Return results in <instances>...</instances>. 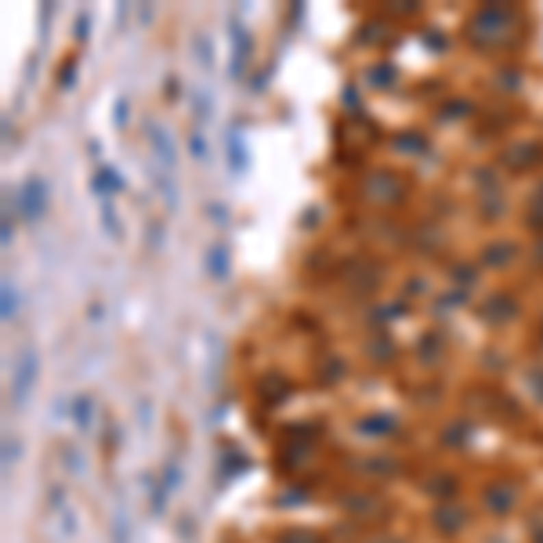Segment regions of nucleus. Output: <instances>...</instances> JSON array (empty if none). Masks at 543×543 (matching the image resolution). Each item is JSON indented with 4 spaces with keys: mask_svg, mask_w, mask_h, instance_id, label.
Segmentation results:
<instances>
[{
    "mask_svg": "<svg viewBox=\"0 0 543 543\" xmlns=\"http://www.w3.org/2000/svg\"><path fill=\"white\" fill-rule=\"evenodd\" d=\"M33 377H36V355L33 351H22V359L15 366V391H11V402H15V406H22V402L29 399Z\"/></svg>",
    "mask_w": 543,
    "mask_h": 543,
    "instance_id": "f257e3e1",
    "label": "nucleus"
},
{
    "mask_svg": "<svg viewBox=\"0 0 543 543\" xmlns=\"http://www.w3.org/2000/svg\"><path fill=\"white\" fill-rule=\"evenodd\" d=\"M22 207H26V218H40L44 207H47V185L40 178H29L26 185H22Z\"/></svg>",
    "mask_w": 543,
    "mask_h": 543,
    "instance_id": "f03ea898",
    "label": "nucleus"
},
{
    "mask_svg": "<svg viewBox=\"0 0 543 543\" xmlns=\"http://www.w3.org/2000/svg\"><path fill=\"white\" fill-rule=\"evenodd\" d=\"M207 261H210V275H218V279L229 275V250H225V247H210Z\"/></svg>",
    "mask_w": 543,
    "mask_h": 543,
    "instance_id": "7ed1b4c3",
    "label": "nucleus"
},
{
    "mask_svg": "<svg viewBox=\"0 0 543 543\" xmlns=\"http://www.w3.org/2000/svg\"><path fill=\"white\" fill-rule=\"evenodd\" d=\"M153 142H156V156H163V163H167V171L174 167V149H171V134L163 127H153Z\"/></svg>",
    "mask_w": 543,
    "mask_h": 543,
    "instance_id": "20e7f679",
    "label": "nucleus"
},
{
    "mask_svg": "<svg viewBox=\"0 0 543 543\" xmlns=\"http://www.w3.org/2000/svg\"><path fill=\"white\" fill-rule=\"evenodd\" d=\"M15 308H18V297H15V286L4 283V323L15 319Z\"/></svg>",
    "mask_w": 543,
    "mask_h": 543,
    "instance_id": "39448f33",
    "label": "nucleus"
},
{
    "mask_svg": "<svg viewBox=\"0 0 543 543\" xmlns=\"http://www.w3.org/2000/svg\"><path fill=\"white\" fill-rule=\"evenodd\" d=\"M77 420L80 424L91 420V399H77Z\"/></svg>",
    "mask_w": 543,
    "mask_h": 543,
    "instance_id": "423d86ee",
    "label": "nucleus"
},
{
    "mask_svg": "<svg viewBox=\"0 0 543 543\" xmlns=\"http://www.w3.org/2000/svg\"><path fill=\"white\" fill-rule=\"evenodd\" d=\"M15 457H18V446L8 438V446H4V467H11V460H15Z\"/></svg>",
    "mask_w": 543,
    "mask_h": 543,
    "instance_id": "0eeeda50",
    "label": "nucleus"
},
{
    "mask_svg": "<svg viewBox=\"0 0 543 543\" xmlns=\"http://www.w3.org/2000/svg\"><path fill=\"white\" fill-rule=\"evenodd\" d=\"M69 80H77V66H66V69H62V87H69Z\"/></svg>",
    "mask_w": 543,
    "mask_h": 543,
    "instance_id": "6e6552de",
    "label": "nucleus"
}]
</instances>
